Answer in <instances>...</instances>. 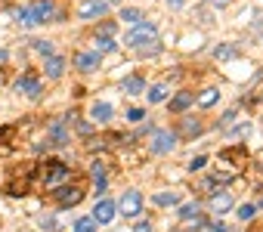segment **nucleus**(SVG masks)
Here are the masks:
<instances>
[{
    "label": "nucleus",
    "mask_w": 263,
    "mask_h": 232,
    "mask_svg": "<svg viewBox=\"0 0 263 232\" xmlns=\"http://www.w3.org/2000/svg\"><path fill=\"white\" fill-rule=\"evenodd\" d=\"M34 180H37V164H16L13 167V173H10V183H7V195H28L31 192V186H34Z\"/></svg>",
    "instance_id": "f257e3e1"
},
{
    "label": "nucleus",
    "mask_w": 263,
    "mask_h": 232,
    "mask_svg": "<svg viewBox=\"0 0 263 232\" xmlns=\"http://www.w3.org/2000/svg\"><path fill=\"white\" fill-rule=\"evenodd\" d=\"M65 177H68V164H65V161L50 158V161L37 164V180H41L44 186H56V183H62Z\"/></svg>",
    "instance_id": "f03ea898"
},
{
    "label": "nucleus",
    "mask_w": 263,
    "mask_h": 232,
    "mask_svg": "<svg viewBox=\"0 0 263 232\" xmlns=\"http://www.w3.org/2000/svg\"><path fill=\"white\" fill-rule=\"evenodd\" d=\"M146 44H158V31L152 22L146 25H137L134 31L127 34V47H134V50H146Z\"/></svg>",
    "instance_id": "7ed1b4c3"
},
{
    "label": "nucleus",
    "mask_w": 263,
    "mask_h": 232,
    "mask_svg": "<svg viewBox=\"0 0 263 232\" xmlns=\"http://www.w3.org/2000/svg\"><path fill=\"white\" fill-rule=\"evenodd\" d=\"M84 198V186H56L53 189V201L59 204V207H74L78 201Z\"/></svg>",
    "instance_id": "20e7f679"
},
{
    "label": "nucleus",
    "mask_w": 263,
    "mask_h": 232,
    "mask_svg": "<svg viewBox=\"0 0 263 232\" xmlns=\"http://www.w3.org/2000/svg\"><path fill=\"white\" fill-rule=\"evenodd\" d=\"M16 93H19V96H28V99H37V96H41V78H37L34 68H28V71L16 81Z\"/></svg>",
    "instance_id": "39448f33"
},
{
    "label": "nucleus",
    "mask_w": 263,
    "mask_h": 232,
    "mask_svg": "<svg viewBox=\"0 0 263 232\" xmlns=\"http://www.w3.org/2000/svg\"><path fill=\"white\" fill-rule=\"evenodd\" d=\"M149 149H152L155 155H167V152H174V149H177V133H174V130H155Z\"/></svg>",
    "instance_id": "423d86ee"
},
{
    "label": "nucleus",
    "mask_w": 263,
    "mask_h": 232,
    "mask_svg": "<svg viewBox=\"0 0 263 232\" xmlns=\"http://www.w3.org/2000/svg\"><path fill=\"white\" fill-rule=\"evenodd\" d=\"M140 210H143V195L137 189L121 195V217H140Z\"/></svg>",
    "instance_id": "0eeeda50"
},
{
    "label": "nucleus",
    "mask_w": 263,
    "mask_h": 232,
    "mask_svg": "<svg viewBox=\"0 0 263 232\" xmlns=\"http://www.w3.org/2000/svg\"><path fill=\"white\" fill-rule=\"evenodd\" d=\"M28 10H31V16H34V25H41V22H50V19L56 16L53 0H34V4H31Z\"/></svg>",
    "instance_id": "6e6552de"
},
{
    "label": "nucleus",
    "mask_w": 263,
    "mask_h": 232,
    "mask_svg": "<svg viewBox=\"0 0 263 232\" xmlns=\"http://www.w3.org/2000/svg\"><path fill=\"white\" fill-rule=\"evenodd\" d=\"M115 214H118V204H115V201H108V198H102V201L93 207V220H96V223H102V226H105V223H111V220H115Z\"/></svg>",
    "instance_id": "1a4fd4ad"
},
{
    "label": "nucleus",
    "mask_w": 263,
    "mask_h": 232,
    "mask_svg": "<svg viewBox=\"0 0 263 232\" xmlns=\"http://www.w3.org/2000/svg\"><path fill=\"white\" fill-rule=\"evenodd\" d=\"M74 68L84 71V74L96 71V68H99V53H96V50H93V53H78V56H74Z\"/></svg>",
    "instance_id": "9d476101"
},
{
    "label": "nucleus",
    "mask_w": 263,
    "mask_h": 232,
    "mask_svg": "<svg viewBox=\"0 0 263 232\" xmlns=\"http://www.w3.org/2000/svg\"><path fill=\"white\" fill-rule=\"evenodd\" d=\"M47 146H68V130L62 127V121H53L47 127Z\"/></svg>",
    "instance_id": "9b49d317"
},
{
    "label": "nucleus",
    "mask_w": 263,
    "mask_h": 232,
    "mask_svg": "<svg viewBox=\"0 0 263 232\" xmlns=\"http://www.w3.org/2000/svg\"><path fill=\"white\" fill-rule=\"evenodd\" d=\"M121 93L140 96V93H146V81H143L140 74H130V78H124V81H121Z\"/></svg>",
    "instance_id": "f8f14e48"
},
{
    "label": "nucleus",
    "mask_w": 263,
    "mask_h": 232,
    "mask_svg": "<svg viewBox=\"0 0 263 232\" xmlns=\"http://www.w3.org/2000/svg\"><path fill=\"white\" fill-rule=\"evenodd\" d=\"M105 4H102V0H90V4H84L81 10H78V16L81 19H99V16H105Z\"/></svg>",
    "instance_id": "ddd939ff"
},
{
    "label": "nucleus",
    "mask_w": 263,
    "mask_h": 232,
    "mask_svg": "<svg viewBox=\"0 0 263 232\" xmlns=\"http://www.w3.org/2000/svg\"><path fill=\"white\" fill-rule=\"evenodd\" d=\"M192 102H195V93H192V90H180V93L171 99V111H177V114H180V111H186Z\"/></svg>",
    "instance_id": "4468645a"
},
{
    "label": "nucleus",
    "mask_w": 263,
    "mask_h": 232,
    "mask_svg": "<svg viewBox=\"0 0 263 232\" xmlns=\"http://www.w3.org/2000/svg\"><path fill=\"white\" fill-rule=\"evenodd\" d=\"M111 114H115V108H111L108 102H93V108H90V118H93V121H99V124L111 121Z\"/></svg>",
    "instance_id": "2eb2a0df"
},
{
    "label": "nucleus",
    "mask_w": 263,
    "mask_h": 232,
    "mask_svg": "<svg viewBox=\"0 0 263 232\" xmlns=\"http://www.w3.org/2000/svg\"><path fill=\"white\" fill-rule=\"evenodd\" d=\"M220 161H232L235 167H245V161H248V152H245V146H232V149H226V152L220 155Z\"/></svg>",
    "instance_id": "dca6fc26"
},
{
    "label": "nucleus",
    "mask_w": 263,
    "mask_h": 232,
    "mask_svg": "<svg viewBox=\"0 0 263 232\" xmlns=\"http://www.w3.org/2000/svg\"><path fill=\"white\" fill-rule=\"evenodd\" d=\"M44 71H47V78H50V81L62 78V71H65V59H62V56H50V59H47V65H44Z\"/></svg>",
    "instance_id": "f3484780"
},
{
    "label": "nucleus",
    "mask_w": 263,
    "mask_h": 232,
    "mask_svg": "<svg viewBox=\"0 0 263 232\" xmlns=\"http://www.w3.org/2000/svg\"><path fill=\"white\" fill-rule=\"evenodd\" d=\"M211 207H214V214H226V210L232 207V195H229V192L211 195Z\"/></svg>",
    "instance_id": "a211bd4d"
},
{
    "label": "nucleus",
    "mask_w": 263,
    "mask_h": 232,
    "mask_svg": "<svg viewBox=\"0 0 263 232\" xmlns=\"http://www.w3.org/2000/svg\"><path fill=\"white\" fill-rule=\"evenodd\" d=\"M217 99H220V90H217V87H208V90H201V93H198V99H195V102H198L201 108H211Z\"/></svg>",
    "instance_id": "6ab92c4d"
},
{
    "label": "nucleus",
    "mask_w": 263,
    "mask_h": 232,
    "mask_svg": "<svg viewBox=\"0 0 263 232\" xmlns=\"http://www.w3.org/2000/svg\"><path fill=\"white\" fill-rule=\"evenodd\" d=\"M152 201L161 204V207H174V204H180V192H155Z\"/></svg>",
    "instance_id": "aec40b11"
},
{
    "label": "nucleus",
    "mask_w": 263,
    "mask_h": 232,
    "mask_svg": "<svg viewBox=\"0 0 263 232\" xmlns=\"http://www.w3.org/2000/svg\"><path fill=\"white\" fill-rule=\"evenodd\" d=\"M180 133H183V137H195V133H201V121L180 118Z\"/></svg>",
    "instance_id": "412c9836"
},
{
    "label": "nucleus",
    "mask_w": 263,
    "mask_h": 232,
    "mask_svg": "<svg viewBox=\"0 0 263 232\" xmlns=\"http://www.w3.org/2000/svg\"><path fill=\"white\" fill-rule=\"evenodd\" d=\"M164 99H167V84L149 87V102H152V105H158V102H164Z\"/></svg>",
    "instance_id": "4be33fe9"
},
{
    "label": "nucleus",
    "mask_w": 263,
    "mask_h": 232,
    "mask_svg": "<svg viewBox=\"0 0 263 232\" xmlns=\"http://www.w3.org/2000/svg\"><path fill=\"white\" fill-rule=\"evenodd\" d=\"M232 56H238V47L235 44H220L214 50V59H232Z\"/></svg>",
    "instance_id": "5701e85b"
},
{
    "label": "nucleus",
    "mask_w": 263,
    "mask_h": 232,
    "mask_svg": "<svg viewBox=\"0 0 263 232\" xmlns=\"http://www.w3.org/2000/svg\"><path fill=\"white\" fill-rule=\"evenodd\" d=\"M74 232H96V220H93V217H81V220H74Z\"/></svg>",
    "instance_id": "b1692460"
},
{
    "label": "nucleus",
    "mask_w": 263,
    "mask_h": 232,
    "mask_svg": "<svg viewBox=\"0 0 263 232\" xmlns=\"http://www.w3.org/2000/svg\"><path fill=\"white\" fill-rule=\"evenodd\" d=\"M93 44H96V53H111V50L118 47V44H115L111 37H102V34H99V37H96Z\"/></svg>",
    "instance_id": "393cba45"
},
{
    "label": "nucleus",
    "mask_w": 263,
    "mask_h": 232,
    "mask_svg": "<svg viewBox=\"0 0 263 232\" xmlns=\"http://www.w3.org/2000/svg\"><path fill=\"white\" fill-rule=\"evenodd\" d=\"M140 19H143V13L134 10V7H124V10H121V22H134V25H137Z\"/></svg>",
    "instance_id": "a878e982"
},
{
    "label": "nucleus",
    "mask_w": 263,
    "mask_h": 232,
    "mask_svg": "<svg viewBox=\"0 0 263 232\" xmlns=\"http://www.w3.org/2000/svg\"><path fill=\"white\" fill-rule=\"evenodd\" d=\"M13 137H16V127H13V124H10V127H0V149H7Z\"/></svg>",
    "instance_id": "bb28decb"
},
{
    "label": "nucleus",
    "mask_w": 263,
    "mask_h": 232,
    "mask_svg": "<svg viewBox=\"0 0 263 232\" xmlns=\"http://www.w3.org/2000/svg\"><path fill=\"white\" fill-rule=\"evenodd\" d=\"M34 53H41V56H47V59H50V56H56L50 41H34Z\"/></svg>",
    "instance_id": "cd10ccee"
},
{
    "label": "nucleus",
    "mask_w": 263,
    "mask_h": 232,
    "mask_svg": "<svg viewBox=\"0 0 263 232\" xmlns=\"http://www.w3.org/2000/svg\"><path fill=\"white\" fill-rule=\"evenodd\" d=\"M180 217H183V220H192V217H198V204H195V201L183 204V207H180Z\"/></svg>",
    "instance_id": "c85d7f7f"
},
{
    "label": "nucleus",
    "mask_w": 263,
    "mask_h": 232,
    "mask_svg": "<svg viewBox=\"0 0 263 232\" xmlns=\"http://www.w3.org/2000/svg\"><path fill=\"white\" fill-rule=\"evenodd\" d=\"M90 177L93 180H102L105 177V164L102 161H90Z\"/></svg>",
    "instance_id": "c756f323"
},
{
    "label": "nucleus",
    "mask_w": 263,
    "mask_h": 232,
    "mask_svg": "<svg viewBox=\"0 0 263 232\" xmlns=\"http://www.w3.org/2000/svg\"><path fill=\"white\" fill-rule=\"evenodd\" d=\"M16 22H19V25H34L31 10H19V13H16Z\"/></svg>",
    "instance_id": "7c9ffc66"
},
{
    "label": "nucleus",
    "mask_w": 263,
    "mask_h": 232,
    "mask_svg": "<svg viewBox=\"0 0 263 232\" xmlns=\"http://www.w3.org/2000/svg\"><path fill=\"white\" fill-rule=\"evenodd\" d=\"M127 118L134 121V124H140V121L146 118V111H143V108H130V111H127Z\"/></svg>",
    "instance_id": "2f4dec72"
},
{
    "label": "nucleus",
    "mask_w": 263,
    "mask_h": 232,
    "mask_svg": "<svg viewBox=\"0 0 263 232\" xmlns=\"http://www.w3.org/2000/svg\"><path fill=\"white\" fill-rule=\"evenodd\" d=\"M254 210H257L254 204H241V207H238V217H241V220H251V217H254Z\"/></svg>",
    "instance_id": "473e14b6"
},
{
    "label": "nucleus",
    "mask_w": 263,
    "mask_h": 232,
    "mask_svg": "<svg viewBox=\"0 0 263 232\" xmlns=\"http://www.w3.org/2000/svg\"><path fill=\"white\" fill-rule=\"evenodd\" d=\"M204 164H208V158H204V155H198V158H192V161H189V170H201Z\"/></svg>",
    "instance_id": "72a5a7b5"
},
{
    "label": "nucleus",
    "mask_w": 263,
    "mask_h": 232,
    "mask_svg": "<svg viewBox=\"0 0 263 232\" xmlns=\"http://www.w3.org/2000/svg\"><path fill=\"white\" fill-rule=\"evenodd\" d=\"M208 232H226V226H223V223H211Z\"/></svg>",
    "instance_id": "f704fd0d"
},
{
    "label": "nucleus",
    "mask_w": 263,
    "mask_h": 232,
    "mask_svg": "<svg viewBox=\"0 0 263 232\" xmlns=\"http://www.w3.org/2000/svg\"><path fill=\"white\" fill-rule=\"evenodd\" d=\"M137 232H152V226L149 223H137Z\"/></svg>",
    "instance_id": "c9c22d12"
},
{
    "label": "nucleus",
    "mask_w": 263,
    "mask_h": 232,
    "mask_svg": "<svg viewBox=\"0 0 263 232\" xmlns=\"http://www.w3.org/2000/svg\"><path fill=\"white\" fill-rule=\"evenodd\" d=\"M7 59H10V53H7V50H0V65H4Z\"/></svg>",
    "instance_id": "e433bc0d"
},
{
    "label": "nucleus",
    "mask_w": 263,
    "mask_h": 232,
    "mask_svg": "<svg viewBox=\"0 0 263 232\" xmlns=\"http://www.w3.org/2000/svg\"><path fill=\"white\" fill-rule=\"evenodd\" d=\"M167 4H171V7L177 10V7H183V0H167Z\"/></svg>",
    "instance_id": "4c0bfd02"
},
{
    "label": "nucleus",
    "mask_w": 263,
    "mask_h": 232,
    "mask_svg": "<svg viewBox=\"0 0 263 232\" xmlns=\"http://www.w3.org/2000/svg\"><path fill=\"white\" fill-rule=\"evenodd\" d=\"M214 4H229V0H214Z\"/></svg>",
    "instance_id": "58836bf2"
}]
</instances>
